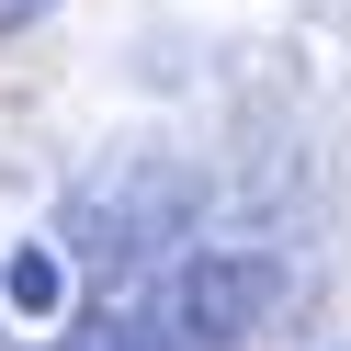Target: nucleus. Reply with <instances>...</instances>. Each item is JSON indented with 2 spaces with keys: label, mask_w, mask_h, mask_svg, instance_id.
Returning a JSON list of instances; mask_svg holds the SVG:
<instances>
[{
  "label": "nucleus",
  "mask_w": 351,
  "mask_h": 351,
  "mask_svg": "<svg viewBox=\"0 0 351 351\" xmlns=\"http://www.w3.org/2000/svg\"><path fill=\"white\" fill-rule=\"evenodd\" d=\"M57 295H69V250L57 238H23V250L0 261V306L12 317H57Z\"/></svg>",
  "instance_id": "4"
},
{
  "label": "nucleus",
  "mask_w": 351,
  "mask_h": 351,
  "mask_svg": "<svg viewBox=\"0 0 351 351\" xmlns=\"http://www.w3.org/2000/svg\"><path fill=\"white\" fill-rule=\"evenodd\" d=\"M272 261L250 250H193L182 283H170V328H182V351H250L261 317H272Z\"/></svg>",
  "instance_id": "2"
},
{
  "label": "nucleus",
  "mask_w": 351,
  "mask_h": 351,
  "mask_svg": "<svg viewBox=\"0 0 351 351\" xmlns=\"http://www.w3.org/2000/svg\"><path fill=\"white\" fill-rule=\"evenodd\" d=\"M69 351H182V328H170V306L114 295L102 317H80V328H69Z\"/></svg>",
  "instance_id": "3"
},
{
  "label": "nucleus",
  "mask_w": 351,
  "mask_h": 351,
  "mask_svg": "<svg viewBox=\"0 0 351 351\" xmlns=\"http://www.w3.org/2000/svg\"><path fill=\"white\" fill-rule=\"evenodd\" d=\"M182 227H193V170H170V159H125V170H102V182H80V204H69V238L102 272H136V261L170 250Z\"/></svg>",
  "instance_id": "1"
}]
</instances>
